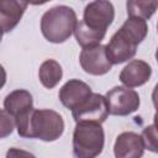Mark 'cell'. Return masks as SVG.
I'll use <instances>...</instances> for the list:
<instances>
[{
    "mask_svg": "<svg viewBox=\"0 0 158 158\" xmlns=\"http://www.w3.org/2000/svg\"><path fill=\"white\" fill-rule=\"evenodd\" d=\"M148 26L144 20L128 17L105 46L111 64H121L132 59L137 52V46L146 38Z\"/></svg>",
    "mask_w": 158,
    "mask_h": 158,
    "instance_id": "obj_1",
    "label": "cell"
},
{
    "mask_svg": "<svg viewBox=\"0 0 158 158\" xmlns=\"http://www.w3.org/2000/svg\"><path fill=\"white\" fill-rule=\"evenodd\" d=\"M17 133L23 138H37L46 142L58 139L64 132L62 115L49 109H33L15 120Z\"/></svg>",
    "mask_w": 158,
    "mask_h": 158,
    "instance_id": "obj_2",
    "label": "cell"
},
{
    "mask_svg": "<svg viewBox=\"0 0 158 158\" xmlns=\"http://www.w3.org/2000/svg\"><path fill=\"white\" fill-rule=\"evenodd\" d=\"M78 25L75 11L65 5L47 10L41 19V32L52 43H63L74 33Z\"/></svg>",
    "mask_w": 158,
    "mask_h": 158,
    "instance_id": "obj_3",
    "label": "cell"
},
{
    "mask_svg": "<svg viewBox=\"0 0 158 158\" xmlns=\"http://www.w3.org/2000/svg\"><path fill=\"white\" fill-rule=\"evenodd\" d=\"M105 132L100 123L78 122L73 132L74 158H96L104 149Z\"/></svg>",
    "mask_w": 158,
    "mask_h": 158,
    "instance_id": "obj_4",
    "label": "cell"
},
{
    "mask_svg": "<svg viewBox=\"0 0 158 158\" xmlns=\"http://www.w3.org/2000/svg\"><path fill=\"white\" fill-rule=\"evenodd\" d=\"M115 19V9L110 1L105 0H96L89 2L83 14V22L84 25L95 31L106 35L109 26L112 23Z\"/></svg>",
    "mask_w": 158,
    "mask_h": 158,
    "instance_id": "obj_5",
    "label": "cell"
},
{
    "mask_svg": "<svg viewBox=\"0 0 158 158\" xmlns=\"http://www.w3.org/2000/svg\"><path fill=\"white\" fill-rule=\"evenodd\" d=\"M109 114L114 116H127L135 112L141 104L139 95L136 90L126 86H115L106 95Z\"/></svg>",
    "mask_w": 158,
    "mask_h": 158,
    "instance_id": "obj_6",
    "label": "cell"
},
{
    "mask_svg": "<svg viewBox=\"0 0 158 158\" xmlns=\"http://www.w3.org/2000/svg\"><path fill=\"white\" fill-rule=\"evenodd\" d=\"M74 121L78 122H94L102 123L109 116V106L106 98L101 94L93 93L80 105L72 110Z\"/></svg>",
    "mask_w": 158,
    "mask_h": 158,
    "instance_id": "obj_7",
    "label": "cell"
},
{
    "mask_svg": "<svg viewBox=\"0 0 158 158\" xmlns=\"http://www.w3.org/2000/svg\"><path fill=\"white\" fill-rule=\"evenodd\" d=\"M81 69L90 75H104L111 70V62L107 58L106 48L102 44L83 48L79 56Z\"/></svg>",
    "mask_w": 158,
    "mask_h": 158,
    "instance_id": "obj_8",
    "label": "cell"
},
{
    "mask_svg": "<svg viewBox=\"0 0 158 158\" xmlns=\"http://www.w3.org/2000/svg\"><path fill=\"white\" fill-rule=\"evenodd\" d=\"M144 149L142 136L132 131L120 133L114 144L115 158H142Z\"/></svg>",
    "mask_w": 158,
    "mask_h": 158,
    "instance_id": "obj_9",
    "label": "cell"
},
{
    "mask_svg": "<svg viewBox=\"0 0 158 158\" xmlns=\"http://www.w3.org/2000/svg\"><path fill=\"white\" fill-rule=\"evenodd\" d=\"M91 94L93 91L89 84L79 79H70L59 89L58 96L63 106L69 110H74Z\"/></svg>",
    "mask_w": 158,
    "mask_h": 158,
    "instance_id": "obj_10",
    "label": "cell"
},
{
    "mask_svg": "<svg viewBox=\"0 0 158 158\" xmlns=\"http://www.w3.org/2000/svg\"><path fill=\"white\" fill-rule=\"evenodd\" d=\"M152 75L151 65L141 59L130 60L120 73V81L126 88H136L146 84Z\"/></svg>",
    "mask_w": 158,
    "mask_h": 158,
    "instance_id": "obj_11",
    "label": "cell"
},
{
    "mask_svg": "<svg viewBox=\"0 0 158 158\" xmlns=\"http://www.w3.org/2000/svg\"><path fill=\"white\" fill-rule=\"evenodd\" d=\"M4 110L14 117V120L31 112L33 110V99L30 91L25 89H16L6 95L4 99Z\"/></svg>",
    "mask_w": 158,
    "mask_h": 158,
    "instance_id": "obj_12",
    "label": "cell"
},
{
    "mask_svg": "<svg viewBox=\"0 0 158 158\" xmlns=\"http://www.w3.org/2000/svg\"><path fill=\"white\" fill-rule=\"evenodd\" d=\"M27 5L28 4L26 1L19 0H4L0 2V21L2 33L12 31L17 26Z\"/></svg>",
    "mask_w": 158,
    "mask_h": 158,
    "instance_id": "obj_13",
    "label": "cell"
},
{
    "mask_svg": "<svg viewBox=\"0 0 158 158\" xmlns=\"http://www.w3.org/2000/svg\"><path fill=\"white\" fill-rule=\"evenodd\" d=\"M63 77V70L60 64L54 59L44 60L38 69V78L41 84L47 89H53Z\"/></svg>",
    "mask_w": 158,
    "mask_h": 158,
    "instance_id": "obj_14",
    "label": "cell"
},
{
    "mask_svg": "<svg viewBox=\"0 0 158 158\" xmlns=\"http://www.w3.org/2000/svg\"><path fill=\"white\" fill-rule=\"evenodd\" d=\"M127 15L130 17H137L142 20H148L158 9V1H143V0H131L126 2Z\"/></svg>",
    "mask_w": 158,
    "mask_h": 158,
    "instance_id": "obj_15",
    "label": "cell"
},
{
    "mask_svg": "<svg viewBox=\"0 0 158 158\" xmlns=\"http://www.w3.org/2000/svg\"><path fill=\"white\" fill-rule=\"evenodd\" d=\"M141 136L143 138L144 148L153 153H158V128L154 125H148L143 128Z\"/></svg>",
    "mask_w": 158,
    "mask_h": 158,
    "instance_id": "obj_16",
    "label": "cell"
},
{
    "mask_svg": "<svg viewBox=\"0 0 158 158\" xmlns=\"http://www.w3.org/2000/svg\"><path fill=\"white\" fill-rule=\"evenodd\" d=\"M15 126H16V123H15L14 117L10 116V115L2 109V110H1V133H0L1 138H4V137H6L7 135H10V133L12 132V130H14Z\"/></svg>",
    "mask_w": 158,
    "mask_h": 158,
    "instance_id": "obj_17",
    "label": "cell"
},
{
    "mask_svg": "<svg viewBox=\"0 0 158 158\" xmlns=\"http://www.w3.org/2000/svg\"><path fill=\"white\" fill-rule=\"evenodd\" d=\"M5 158H36V156L28 151L21 149V148H9L6 152V157Z\"/></svg>",
    "mask_w": 158,
    "mask_h": 158,
    "instance_id": "obj_18",
    "label": "cell"
},
{
    "mask_svg": "<svg viewBox=\"0 0 158 158\" xmlns=\"http://www.w3.org/2000/svg\"><path fill=\"white\" fill-rule=\"evenodd\" d=\"M152 101H153V105L156 107V110L158 109V83L156 84L154 89H153V93H152Z\"/></svg>",
    "mask_w": 158,
    "mask_h": 158,
    "instance_id": "obj_19",
    "label": "cell"
},
{
    "mask_svg": "<svg viewBox=\"0 0 158 158\" xmlns=\"http://www.w3.org/2000/svg\"><path fill=\"white\" fill-rule=\"evenodd\" d=\"M153 121H154V126L158 128V109L156 110V114H154V116H153Z\"/></svg>",
    "mask_w": 158,
    "mask_h": 158,
    "instance_id": "obj_20",
    "label": "cell"
},
{
    "mask_svg": "<svg viewBox=\"0 0 158 158\" xmlns=\"http://www.w3.org/2000/svg\"><path fill=\"white\" fill-rule=\"evenodd\" d=\"M156 60H157V63H158V48H157V51H156Z\"/></svg>",
    "mask_w": 158,
    "mask_h": 158,
    "instance_id": "obj_21",
    "label": "cell"
},
{
    "mask_svg": "<svg viewBox=\"0 0 158 158\" xmlns=\"http://www.w3.org/2000/svg\"><path fill=\"white\" fill-rule=\"evenodd\" d=\"M157 32H158V22H157Z\"/></svg>",
    "mask_w": 158,
    "mask_h": 158,
    "instance_id": "obj_22",
    "label": "cell"
}]
</instances>
